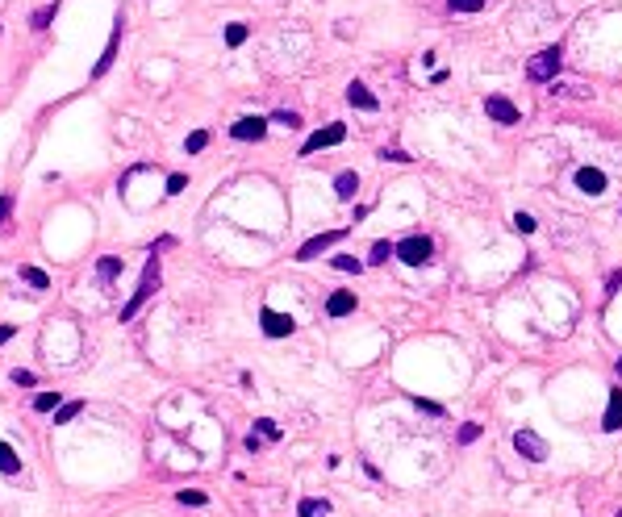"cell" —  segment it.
<instances>
[{"label":"cell","instance_id":"6da1fadb","mask_svg":"<svg viewBox=\"0 0 622 517\" xmlns=\"http://www.w3.org/2000/svg\"><path fill=\"white\" fill-rule=\"evenodd\" d=\"M154 292H159V254H150V258H146V267H142V280H138L134 296L122 304V322H130V317L138 313V309H142Z\"/></svg>","mask_w":622,"mask_h":517},{"label":"cell","instance_id":"7a4b0ae2","mask_svg":"<svg viewBox=\"0 0 622 517\" xmlns=\"http://www.w3.org/2000/svg\"><path fill=\"white\" fill-rule=\"evenodd\" d=\"M560 67H564L560 46H547V50H539V55L527 63V80H531V84H547V80L560 75Z\"/></svg>","mask_w":622,"mask_h":517},{"label":"cell","instance_id":"3957f363","mask_svg":"<svg viewBox=\"0 0 622 517\" xmlns=\"http://www.w3.org/2000/svg\"><path fill=\"white\" fill-rule=\"evenodd\" d=\"M430 254H435V242H430L426 234H409V238L397 242V258H401V263H409V267L430 263Z\"/></svg>","mask_w":622,"mask_h":517},{"label":"cell","instance_id":"277c9868","mask_svg":"<svg viewBox=\"0 0 622 517\" xmlns=\"http://www.w3.org/2000/svg\"><path fill=\"white\" fill-rule=\"evenodd\" d=\"M347 138V125H326V130H314V134H309L305 138V146H301V154H318V150H326V146H338Z\"/></svg>","mask_w":622,"mask_h":517},{"label":"cell","instance_id":"5b68a950","mask_svg":"<svg viewBox=\"0 0 622 517\" xmlns=\"http://www.w3.org/2000/svg\"><path fill=\"white\" fill-rule=\"evenodd\" d=\"M514 450L522 455V459H531V463H543V459H547V442H543L535 430H518V434H514Z\"/></svg>","mask_w":622,"mask_h":517},{"label":"cell","instance_id":"8992f818","mask_svg":"<svg viewBox=\"0 0 622 517\" xmlns=\"http://www.w3.org/2000/svg\"><path fill=\"white\" fill-rule=\"evenodd\" d=\"M347 238V230H326V234H318V238H309V242H301V250H297V258L301 263H309V258H318L326 246H334V242H343Z\"/></svg>","mask_w":622,"mask_h":517},{"label":"cell","instance_id":"52a82bcc","mask_svg":"<svg viewBox=\"0 0 622 517\" xmlns=\"http://www.w3.org/2000/svg\"><path fill=\"white\" fill-rule=\"evenodd\" d=\"M230 138H238V142H264L268 138V121L264 117H238L230 125Z\"/></svg>","mask_w":622,"mask_h":517},{"label":"cell","instance_id":"ba28073f","mask_svg":"<svg viewBox=\"0 0 622 517\" xmlns=\"http://www.w3.org/2000/svg\"><path fill=\"white\" fill-rule=\"evenodd\" d=\"M259 322H264V334H268V338H288V334L297 330V322H292L288 313H276V309H264Z\"/></svg>","mask_w":622,"mask_h":517},{"label":"cell","instance_id":"9c48e42d","mask_svg":"<svg viewBox=\"0 0 622 517\" xmlns=\"http://www.w3.org/2000/svg\"><path fill=\"white\" fill-rule=\"evenodd\" d=\"M485 113L493 121H501V125H518V109H514V100H505V96H489L485 100Z\"/></svg>","mask_w":622,"mask_h":517},{"label":"cell","instance_id":"30bf717a","mask_svg":"<svg viewBox=\"0 0 622 517\" xmlns=\"http://www.w3.org/2000/svg\"><path fill=\"white\" fill-rule=\"evenodd\" d=\"M347 100H351L355 109H364V113H376V109H380V100L368 92V84H359V80H351V84H347Z\"/></svg>","mask_w":622,"mask_h":517},{"label":"cell","instance_id":"8fae6325","mask_svg":"<svg viewBox=\"0 0 622 517\" xmlns=\"http://www.w3.org/2000/svg\"><path fill=\"white\" fill-rule=\"evenodd\" d=\"M601 430H622V388H610V405H606V418H601Z\"/></svg>","mask_w":622,"mask_h":517},{"label":"cell","instance_id":"7c38bea8","mask_svg":"<svg viewBox=\"0 0 622 517\" xmlns=\"http://www.w3.org/2000/svg\"><path fill=\"white\" fill-rule=\"evenodd\" d=\"M577 188L589 192V196H601V192H606V176H601L597 167H581V171H577Z\"/></svg>","mask_w":622,"mask_h":517},{"label":"cell","instance_id":"4fadbf2b","mask_svg":"<svg viewBox=\"0 0 622 517\" xmlns=\"http://www.w3.org/2000/svg\"><path fill=\"white\" fill-rule=\"evenodd\" d=\"M117 42H122V21L113 25V34H109V46H105V55L96 59V71H92V75H105V71L113 67V59H117Z\"/></svg>","mask_w":622,"mask_h":517},{"label":"cell","instance_id":"5bb4252c","mask_svg":"<svg viewBox=\"0 0 622 517\" xmlns=\"http://www.w3.org/2000/svg\"><path fill=\"white\" fill-rule=\"evenodd\" d=\"M122 276V258L117 254H100V263H96V280L100 284H113Z\"/></svg>","mask_w":622,"mask_h":517},{"label":"cell","instance_id":"9a60e30c","mask_svg":"<svg viewBox=\"0 0 622 517\" xmlns=\"http://www.w3.org/2000/svg\"><path fill=\"white\" fill-rule=\"evenodd\" d=\"M355 309V292H330V300H326V313L330 317H347Z\"/></svg>","mask_w":622,"mask_h":517},{"label":"cell","instance_id":"2e32d148","mask_svg":"<svg viewBox=\"0 0 622 517\" xmlns=\"http://www.w3.org/2000/svg\"><path fill=\"white\" fill-rule=\"evenodd\" d=\"M334 192H338V200H355L359 176H355V171H338V176H334Z\"/></svg>","mask_w":622,"mask_h":517},{"label":"cell","instance_id":"e0dca14e","mask_svg":"<svg viewBox=\"0 0 622 517\" xmlns=\"http://www.w3.org/2000/svg\"><path fill=\"white\" fill-rule=\"evenodd\" d=\"M21 472V459H17V450L9 446V442H0V476H17Z\"/></svg>","mask_w":622,"mask_h":517},{"label":"cell","instance_id":"ac0fdd59","mask_svg":"<svg viewBox=\"0 0 622 517\" xmlns=\"http://www.w3.org/2000/svg\"><path fill=\"white\" fill-rule=\"evenodd\" d=\"M297 517H330V505L318 501V496H305V501L297 505Z\"/></svg>","mask_w":622,"mask_h":517},{"label":"cell","instance_id":"d6986e66","mask_svg":"<svg viewBox=\"0 0 622 517\" xmlns=\"http://www.w3.org/2000/svg\"><path fill=\"white\" fill-rule=\"evenodd\" d=\"M84 413V400H63L59 409H55V426H67V422H76Z\"/></svg>","mask_w":622,"mask_h":517},{"label":"cell","instance_id":"ffe728a7","mask_svg":"<svg viewBox=\"0 0 622 517\" xmlns=\"http://www.w3.org/2000/svg\"><path fill=\"white\" fill-rule=\"evenodd\" d=\"M21 280H25L30 288H38V292H46V288H50V276H46V272H38V267H21Z\"/></svg>","mask_w":622,"mask_h":517},{"label":"cell","instance_id":"44dd1931","mask_svg":"<svg viewBox=\"0 0 622 517\" xmlns=\"http://www.w3.org/2000/svg\"><path fill=\"white\" fill-rule=\"evenodd\" d=\"M59 405H63L59 392H38V396H34V409H38V413H55Z\"/></svg>","mask_w":622,"mask_h":517},{"label":"cell","instance_id":"7402d4cb","mask_svg":"<svg viewBox=\"0 0 622 517\" xmlns=\"http://www.w3.org/2000/svg\"><path fill=\"white\" fill-rule=\"evenodd\" d=\"M205 146H209V130H192V134H188V142H184V150H188V154H200Z\"/></svg>","mask_w":622,"mask_h":517},{"label":"cell","instance_id":"603a6c76","mask_svg":"<svg viewBox=\"0 0 622 517\" xmlns=\"http://www.w3.org/2000/svg\"><path fill=\"white\" fill-rule=\"evenodd\" d=\"M389 254H397V246L380 238V242H372V258H368V263H389Z\"/></svg>","mask_w":622,"mask_h":517},{"label":"cell","instance_id":"cb8c5ba5","mask_svg":"<svg viewBox=\"0 0 622 517\" xmlns=\"http://www.w3.org/2000/svg\"><path fill=\"white\" fill-rule=\"evenodd\" d=\"M255 434L268 438V442H276V438H280V426H276L272 418H259V422H255Z\"/></svg>","mask_w":622,"mask_h":517},{"label":"cell","instance_id":"d4e9b609","mask_svg":"<svg viewBox=\"0 0 622 517\" xmlns=\"http://www.w3.org/2000/svg\"><path fill=\"white\" fill-rule=\"evenodd\" d=\"M55 13H59V5H46V9H38V13L30 17V25H34V29H46L50 21H55Z\"/></svg>","mask_w":622,"mask_h":517},{"label":"cell","instance_id":"484cf974","mask_svg":"<svg viewBox=\"0 0 622 517\" xmlns=\"http://www.w3.org/2000/svg\"><path fill=\"white\" fill-rule=\"evenodd\" d=\"M447 5H451V13H481L489 0H447Z\"/></svg>","mask_w":622,"mask_h":517},{"label":"cell","instance_id":"4316f807","mask_svg":"<svg viewBox=\"0 0 622 517\" xmlns=\"http://www.w3.org/2000/svg\"><path fill=\"white\" fill-rule=\"evenodd\" d=\"M242 42H246V25H242V21L226 25V46H242Z\"/></svg>","mask_w":622,"mask_h":517},{"label":"cell","instance_id":"83f0119b","mask_svg":"<svg viewBox=\"0 0 622 517\" xmlns=\"http://www.w3.org/2000/svg\"><path fill=\"white\" fill-rule=\"evenodd\" d=\"M176 501H180V505H205L209 496H205L200 488H184V492H176Z\"/></svg>","mask_w":622,"mask_h":517},{"label":"cell","instance_id":"f1b7e54d","mask_svg":"<svg viewBox=\"0 0 622 517\" xmlns=\"http://www.w3.org/2000/svg\"><path fill=\"white\" fill-rule=\"evenodd\" d=\"M334 267H338V272H355V276L364 272V263H359V258H351V254H338V258H334Z\"/></svg>","mask_w":622,"mask_h":517},{"label":"cell","instance_id":"f546056e","mask_svg":"<svg viewBox=\"0 0 622 517\" xmlns=\"http://www.w3.org/2000/svg\"><path fill=\"white\" fill-rule=\"evenodd\" d=\"M514 230L518 234H535V217L531 213H514Z\"/></svg>","mask_w":622,"mask_h":517},{"label":"cell","instance_id":"4dcf8cb0","mask_svg":"<svg viewBox=\"0 0 622 517\" xmlns=\"http://www.w3.org/2000/svg\"><path fill=\"white\" fill-rule=\"evenodd\" d=\"M272 121H276V125H288V130H292V125H301V117H297V113H288V109L272 113Z\"/></svg>","mask_w":622,"mask_h":517},{"label":"cell","instance_id":"1f68e13d","mask_svg":"<svg viewBox=\"0 0 622 517\" xmlns=\"http://www.w3.org/2000/svg\"><path fill=\"white\" fill-rule=\"evenodd\" d=\"M9 213H13V192H0V226L9 221Z\"/></svg>","mask_w":622,"mask_h":517},{"label":"cell","instance_id":"d6a6232c","mask_svg":"<svg viewBox=\"0 0 622 517\" xmlns=\"http://www.w3.org/2000/svg\"><path fill=\"white\" fill-rule=\"evenodd\" d=\"M476 438H481V426H476V422H468V426L459 430V442H463V446H468V442H476Z\"/></svg>","mask_w":622,"mask_h":517},{"label":"cell","instance_id":"836d02e7","mask_svg":"<svg viewBox=\"0 0 622 517\" xmlns=\"http://www.w3.org/2000/svg\"><path fill=\"white\" fill-rule=\"evenodd\" d=\"M184 184H188V176H168V196H176V192H184Z\"/></svg>","mask_w":622,"mask_h":517},{"label":"cell","instance_id":"e575fe53","mask_svg":"<svg viewBox=\"0 0 622 517\" xmlns=\"http://www.w3.org/2000/svg\"><path fill=\"white\" fill-rule=\"evenodd\" d=\"M13 384H17V388H34V372L17 368V372H13Z\"/></svg>","mask_w":622,"mask_h":517},{"label":"cell","instance_id":"d590c367","mask_svg":"<svg viewBox=\"0 0 622 517\" xmlns=\"http://www.w3.org/2000/svg\"><path fill=\"white\" fill-rule=\"evenodd\" d=\"M380 159L384 163H409V154L405 150H380Z\"/></svg>","mask_w":622,"mask_h":517},{"label":"cell","instance_id":"8d00e7d4","mask_svg":"<svg viewBox=\"0 0 622 517\" xmlns=\"http://www.w3.org/2000/svg\"><path fill=\"white\" fill-rule=\"evenodd\" d=\"M413 405H418V409H422V413H443V409H439V405H435V400H422V396H413Z\"/></svg>","mask_w":622,"mask_h":517},{"label":"cell","instance_id":"74e56055","mask_svg":"<svg viewBox=\"0 0 622 517\" xmlns=\"http://www.w3.org/2000/svg\"><path fill=\"white\" fill-rule=\"evenodd\" d=\"M259 446H264V438H259V434L251 430V434H246V450H259Z\"/></svg>","mask_w":622,"mask_h":517},{"label":"cell","instance_id":"f35d334b","mask_svg":"<svg viewBox=\"0 0 622 517\" xmlns=\"http://www.w3.org/2000/svg\"><path fill=\"white\" fill-rule=\"evenodd\" d=\"M13 334H17V326H0V346H5V342H9Z\"/></svg>","mask_w":622,"mask_h":517},{"label":"cell","instance_id":"ab89813d","mask_svg":"<svg viewBox=\"0 0 622 517\" xmlns=\"http://www.w3.org/2000/svg\"><path fill=\"white\" fill-rule=\"evenodd\" d=\"M618 284H622V272H614V276H610V280H606V288H610V292H614V288H618Z\"/></svg>","mask_w":622,"mask_h":517},{"label":"cell","instance_id":"60d3db41","mask_svg":"<svg viewBox=\"0 0 622 517\" xmlns=\"http://www.w3.org/2000/svg\"><path fill=\"white\" fill-rule=\"evenodd\" d=\"M618 376H622V359H618Z\"/></svg>","mask_w":622,"mask_h":517}]
</instances>
